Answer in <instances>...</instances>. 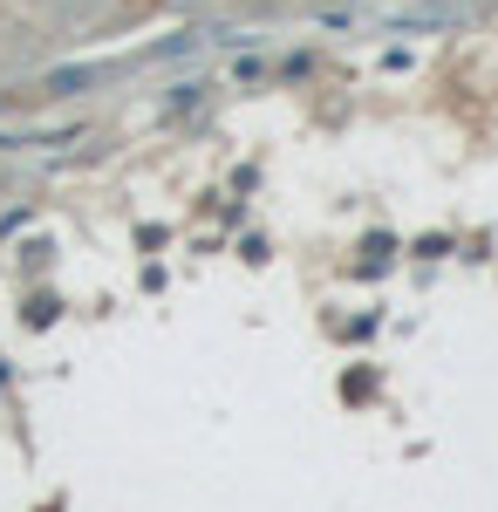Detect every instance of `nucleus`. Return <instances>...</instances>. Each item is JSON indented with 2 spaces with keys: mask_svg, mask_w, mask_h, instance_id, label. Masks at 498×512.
<instances>
[{
  "mask_svg": "<svg viewBox=\"0 0 498 512\" xmlns=\"http://www.w3.org/2000/svg\"><path fill=\"white\" fill-rule=\"evenodd\" d=\"M103 76H110L103 62H69V69H48V76H41V89H48V96H82L89 82H103Z\"/></svg>",
  "mask_w": 498,
  "mask_h": 512,
  "instance_id": "1",
  "label": "nucleus"
},
{
  "mask_svg": "<svg viewBox=\"0 0 498 512\" xmlns=\"http://www.w3.org/2000/svg\"><path fill=\"white\" fill-rule=\"evenodd\" d=\"M417 253H423V260H444V253H451V239L430 233V239H417Z\"/></svg>",
  "mask_w": 498,
  "mask_h": 512,
  "instance_id": "3",
  "label": "nucleus"
},
{
  "mask_svg": "<svg viewBox=\"0 0 498 512\" xmlns=\"http://www.w3.org/2000/svg\"><path fill=\"white\" fill-rule=\"evenodd\" d=\"M205 103V82H178L171 96H164V117H185V110H198Z\"/></svg>",
  "mask_w": 498,
  "mask_h": 512,
  "instance_id": "2",
  "label": "nucleus"
}]
</instances>
